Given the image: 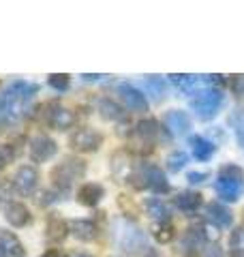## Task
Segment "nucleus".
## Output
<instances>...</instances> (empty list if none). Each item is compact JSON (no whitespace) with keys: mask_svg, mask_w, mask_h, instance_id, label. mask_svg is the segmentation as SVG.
<instances>
[{"mask_svg":"<svg viewBox=\"0 0 244 257\" xmlns=\"http://www.w3.org/2000/svg\"><path fill=\"white\" fill-rule=\"evenodd\" d=\"M39 86L28 84V82H13L0 96V122L5 120H13L22 114L24 105L28 103V99L37 94Z\"/></svg>","mask_w":244,"mask_h":257,"instance_id":"obj_1","label":"nucleus"},{"mask_svg":"<svg viewBox=\"0 0 244 257\" xmlns=\"http://www.w3.org/2000/svg\"><path fill=\"white\" fill-rule=\"evenodd\" d=\"M116 229H118L116 231V240H118V246L122 248V251L140 257L146 248H150L148 240H146V234L140 227H135V225L127 223V221H120L116 225Z\"/></svg>","mask_w":244,"mask_h":257,"instance_id":"obj_2","label":"nucleus"},{"mask_svg":"<svg viewBox=\"0 0 244 257\" xmlns=\"http://www.w3.org/2000/svg\"><path fill=\"white\" fill-rule=\"evenodd\" d=\"M86 174V163L77 157H64L58 165L52 170L50 178L54 180L56 187L60 189H69L73 182L79 180Z\"/></svg>","mask_w":244,"mask_h":257,"instance_id":"obj_3","label":"nucleus"},{"mask_svg":"<svg viewBox=\"0 0 244 257\" xmlns=\"http://www.w3.org/2000/svg\"><path fill=\"white\" fill-rule=\"evenodd\" d=\"M223 99L225 96L221 90H206V92H199L197 99L191 101V107L201 120H210L218 114V107L223 105Z\"/></svg>","mask_w":244,"mask_h":257,"instance_id":"obj_4","label":"nucleus"},{"mask_svg":"<svg viewBox=\"0 0 244 257\" xmlns=\"http://www.w3.org/2000/svg\"><path fill=\"white\" fill-rule=\"evenodd\" d=\"M71 148L77 152H96L103 146V135L92 131V128H79L71 135Z\"/></svg>","mask_w":244,"mask_h":257,"instance_id":"obj_5","label":"nucleus"},{"mask_svg":"<svg viewBox=\"0 0 244 257\" xmlns=\"http://www.w3.org/2000/svg\"><path fill=\"white\" fill-rule=\"evenodd\" d=\"M58 146H56V142L52 138H47V135H37V138L30 140V159L35 161V163H45V161H50Z\"/></svg>","mask_w":244,"mask_h":257,"instance_id":"obj_6","label":"nucleus"},{"mask_svg":"<svg viewBox=\"0 0 244 257\" xmlns=\"http://www.w3.org/2000/svg\"><path fill=\"white\" fill-rule=\"evenodd\" d=\"M39 184V172L32 165H22L13 176V187L20 195H30Z\"/></svg>","mask_w":244,"mask_h":257,"instance_id":"obj_7","label":"nucleus"},{"mask_svg":"<svg viewBox=\"0 0 244 257\" xmlns=\"http://www.w3.org/2000/svg\"><path fill=\"white\" fill-rule=\"evenodd\" d=\"M47 124H50L52 128H56V131H64V128L73 126V122H75V116H73V111L58 105V103H52L50 107H47Z\"/></svg>","mask_w":244,"mask_h":257,"instance_id":"obj_8","label":"nucleus"},{"mask_svg":"<svg viewBox=\"0 0 244 257\" xmlns=\"http://www.w3.org/2000/svg\"><path fill=\"white\" fill-rule=\"evenodd\" d=\"M135 180H144V187H148L154 193H167L169 191V184L165 180V174H163L159 167H154V165L144 167L142 174L137 176Z\"/></svg>","mask_w":244,"mask_h":257,"instance_id":"obj_9","label":"nucleus"},{"mask_svg":"<svg viewBox=\"0 0 244 257\" xmlns=\"http://www.w3.org/2000/svg\"><path fill=\"white\" fill-rule=\"evenodd\" d=\"M214 191L223 202H238L244 193V182L242 180H229V178H218L214 182Z\"/></svg>","mask_w":244,"mask_h":257,"instance_id":"obj_10","label":"nucleus"},{"mask_svg":"<svg viewBox=\"0 0 244 257\" xmlns=\"http://www.w3.org/2000/svg\"><path fill=\"white\" fill-rule=\"evenodd\" d=\"M118 94L122 96V101L127 103V107L131 111H146L148 109V99L137 90L131 84H120L118 86Z\"/></svg>","mask_w":244,"mask_h":257,"instance_id":"obj_11","label":"nucleus"},{"mask_svg":"<svg viewBox=\"0 0 244 257\" xmlns=\"http://www.w3.org/2000/svg\"><path fill=\"white\" fill-rule=\"evenodd\" d=\"M0 257H26V251L20 242V238L11 231L0 229Z\"/></svg>","mask_w":244,"mask_h":257,"instance_id":"obj_12","label":"nucleus"},{"mask_svg":"<svg viewBox=\"0 0 244 257\" xmlns=\"http://www.w3.org/2000/svg\"><path fill=\"white\" fill-rule=\"evenodd\" d=\"M103 187L101 184H96V182H86V184H81L79 191H77V202L81 206H88V208H92L96 206L103 199Z\"/></svg>","mask_w":244,"mask_h":257,"instance_id":"obj_13","label":"nucleus"},{"mask_svg":"<svg viewBox=\"0 0 244 257\" xmlns=\"http://www.w3.org/2000/svg\"><path fill=\"white\" fill-rule=\"evenodd\" d=\"M165 124L174 135H186L191 131V118L180 109H172L165 114Z\"/></svg>","mask_w":244,"mask_h":257,"instance_id":"obj_14","label":"nucleus"},{"mask_svg":"<svg viewBox=\"0 0 244 257\" xmlns=\"http://www.w3.org/2000/svg\"><path fill=\"white\" fill-rule=\"evenodd\" d=\"M5 216H7V221H9L13 227H26V225L30 223V219H32L28 208L24 204H20V202H9L7 204Z\"/></svg>","mask_w":244,"mask_h":257,"instance_id":"obj_15","label":"nucleus"},{"mask_svg":"<svg viewBox=\"0 0 244 257\" xmlns=\"http://www.w3.org/2000/svg\"><path fill=\"white\" fill-rule=\"evenodd\" d=\"M169 79H172V82L180 88V90H184V92H195L199 86L210 84L208 75L199 77V75H189V73H172V75H169Z\"/></svg>","mask_w":244,"mask_h":257,"instance_id":"obj_16","label":"nucleus"},{"mask_svg":"<svg viewBox=\"0 0 244 257\" xmlns=\"http://www.w3.org/2000/svg\"><path fill=\"white\" fill-rule=\"evenodd\" d=\"M69 227L73 231V236H75L77 240H81V242H90V240L96 238V225L92 221H88V219H75V221H71Z\"/></svg>","mask_w":244,"mask_h":257,"instance_id":"obj_17","label":"nucleus"},{"mask_svg":"<svg viewBox=\"0 0 244 257\" xmlns=\"http://www.w3.org/2000/svg\"><path fill=\"white\" fill-rule=\"evenodd\" d=\"M67 231H69V225L60 216H50L47 221V227H45V238L50 242H60V240L67 238Z\"/></svg>","mask_w":244,"mask_h":257,"instance_id":"obj_18","label":"nucleus"},{"mask_svg":"<svg viewBox=\"0 0 244 257\" xmlns=\"http://www.w3.org/2000/svg\"><path fill=\"white\" fill-rule=\"evenodd\" d=\"M206 214H208V219L216 225V227H229L231 225V212L227 210L225 206L216 204V202L206 206Z\"/></svg>","mask_w":244,"mask_h":257,"instance_id":"obj_19","label":"nucleus"},{"mask_svg":"<svg viewBox=\"0 0 244 257\" xmlns=\"http://www.w3.org/2000/svg\"><path fill=\"white\" fill-rule=\"evenodd\" d=\"M191 146H193V155L197 161H210L214 155V150H216V146L212 142H208L206 138H199V135L191 138Z\"/></svg>","mask_w":244,"mask_h":257,"instance_id":"obj_20","label":"nucleus"},{"mask_svg":"<svg viewBox=\"0 0 244 257\" xmlns=\"http://www.w3.org/2000/svg\"><path fill=\"white\" fill-rule=\"evenodd\" d=\"M137 138H142V142L146 144L148 148H152V144L157 142V135H159V124L154 120H142L137 124Z\"/></svg>","mask_w":244,"mask_h":257,"instance_id":"obj_21","label":"nucleus"},{"mask_svg":"<svg viewBox=\"0 0 244 257\" xmlns=\"http://www.w3.org/2000/svg\"><path fill=\"white\" fill-rule=\"evenodd\" d=\"M174 202H176V206L180 208V210L193 212V210H197V208L201 206V195L199 193H193V191H184L174 199Z\"/></svg>","mask_w":244,"mask_h":257,"instance_id":"obj_22","label":"nucleus"},{"mask_svg":"<svg viewBox=\"0 0 244 257\" xmlns=\"http://www.w3.org/2000/svg\"><path fill=\"white\" fill-rule=\"evenodd\" d=\"M152 236L154 240H157L159 244H167V242H172L174 236H176V229H174V225L165 221V223H154L152 225Z\"/></svg>","mask_w":244,"mask_h":257,"instance_id":"obj_23","label":"nucleus"},{"mask_svg":"<svg viewBox=\"0 0 244 257\" xmlns=\"http://www.w3.org/2000/svg\"><path fill=\"white\" fill-rule=\"evenodd\" d=\"M146 210L157 223L169 221V208L161 202V199H146Z\"/></svg>","mask_w":244,"mask_h":257,"instance_id":"obj_24","label":"nucleus"},{"mask_svg":"<svg viewBox=\"0 0 244 257\" xmlns=\"http://www.w3.org/2000/svg\"><path fill=\"white\" fill-rule=\"evenodd\" d=\"M99 111H101V116L105 120H122V118H125V111H122V107L118 105V103H113L111 99L99 101Z\"/></svg>","mask_w":244,"mask_h":257,"instance_id":"obj_25","label":"nucleus"},{"mask_svg":"<svg viewBox=\"0 0 244 257\" xmlns=\"http://www.w3.org/2000/svg\"><path fill=\"white\" fill-rule=\"evenodd\" d=\"M144 84H146L148 92L154 96V99H161V96L165 94V79L159 77V75H148Z\"/></svg>","mask_w":244,"mask_h":257,"instance_id":"obj_26","label":"nucleus"},{"mask_svg":"<svg viewBox=\"0 0 244 257\" xmlns=\"http://www.w3.org/2000/svg\"><path fill=\"white\" fill-rule=\"evenodd\" d=\"M229 122H231L233 128H235L238 142L244 146V105H240V107H235V109H233V114L229 116Z\"/></svg>","mask_w":244,"mask_h":257,"instance_id":"obj_27","label":"nucleus"},{"mask_svg":"<svg viewBox=\"0 0 244 257\" xmlns=\"http://www.w3.org/2000/svg\"><path fill=\"white\" fill-rule=\"evenodd\" d=\"M229 248L233 257H244V229H233L229 238Z\"/></svg>","mask_w":244,"mask_h":257,"instance_id":"obj_28","label":"nucleus"},{"mask_svg":"<svg viewBox=\"0 0 244 257\" xmlns=\"http://www.w3.org/2000/svg\"><path fill=\"white\" fill-rule=\"evenodd\" d=\"M186 163H189V155H186V152H182V150H176V152H172V155L167 157V167H169V172H180Z\"/></svg>","mask_w":244,"mask_h":257,"instance_id":"obj_29","label":"nucleus"},{"mask_svg":"<svg viewBox=\"0 0 244 257\" xmlns=\"http://www.w3.org/2000/svg\"><path fill=\"white\" fill-rule=\"evenodd\" d=\"M69 82H71V75H67V73H52L50 75V86L52 88H56V90H67L69 88Z\"/></svg>","mask_w":244,"mask_h":257,"instance_id":"obj_30","label":"nucleus"},{"mask_svg":"<svg viewBox=\"0 0 244 257\" xmlns=\"http://www.w3.org/2000/svg\"><path fill=\"white\" fill-rule=\"evenodd\" d=\"M218 178H229V180H244V172L240 170V167L235 165H225L221 174H218Z\"/></svg>","mask_w":244,"mask_h":257,"instance_id":"obj_31","label":"nucleus"},{"mask_svg":"<svg viewBox=\"0 0 244 257\" xmlns=\"http://www.w3.org/2000/svg\"><path fill=\"white\" fill-rule=\"evenodd\" d=\"M229 86H231V92H233L235 96H244V73L233 75L231 82H229Z\"/></svg>","mask_w":244,"mask_h":257,"instance_id":"obj_32","label":"nucleus"},{"mask_svg":"<svg viewBox=\"0 0 244 257\" xmlns=\"http://www.w3.org/2000/svg\"><path fill=\"white\" fill-rule=\"evenodd\" d=\"M13 159V148L11 146H0V170H5V165Z\"/></svg>","mask_w":244,"mask_h":257,"instance_id":"obj_33","label":"nucleus"},{"mask_svg":"<svg viewBox=\"0 0 244 257\" xmlns=\"http://www.w3.org/2000/svg\"><path fill=\"white\" fill-rule=\"evenodd\" d=\"M201 236H203V240H218V231H216V227H212V225H203Z\"/></svg>","mask_w":244,"mask_h":257,"instance_id":"obj_34","label":"nucleus"},{"mask_svg":"<svg viewBox=\"0 0 244 257\" xmlns=\"http://www.w3.org/2000/svg\"><path fill=\"white\" fill-rule=\"evenodd\" d=\"M206 178H208V172H189V174H186V180L193 182V184L203 182Z\"/></svg>","mask_w":244,"mask_h":257,"instance_id":"obj_35","label":"nucleus"},{"mask_svg":"<svg viewBox=\"0 0 244 257\" xmlns=\"http://www.w3.org/2000/svg\"><path fill=\"white\" fill-rule=\"evenodd\" d=\"M203 257H223V251L218 246H210V248H203Z\"/></svg>","mask_w":244,"mask_h":257,"instance_id":"obj_36","label":"nucleus"},{"mask_svg":"<svg viewBox=\"0 0 244 257\" xmlns=\"http://www.w3.org/2000/svg\"><path fill=\"white\" fill-rule=\"evenodd\" d=\"M41 257H62V255H60L58 251H56V248H50V251H45Z\"/></svg>","mask_w":244,"mask_h":257,"instance_id":"obj_37","label":"nucleus"},{"mask_svg":"<svg viewBox=\"0 0 244 257\" xmlns=\"http://www.w3.org/2000/svg\"><path fill=\"white\" fill-rule=\"evenodd\" d=\"M86 79V82H94V79H101V77H105V75H90V73H86V75H81Z\"/></svg>","mask_w":244,"mask_h":257,"instance_id":"obj_38","label":"nucleus"},{"mask_svg":"<svg viewBox=\"0 0 244 257\" xmlns=\"http://www.w3.org/2000/svg\"><path fill=\"white\" fill-rule=\"evenodd\" d=\"M140 257H159V255H157V253H154V251H152V248H146V251H144V253H142Z\"/></svg>","mask_w":244,"mask_h":257,"instance_id":"obj_39","label":"nucleus"},{"mask_svg":"<svg viewBox=\"0 0 244 257\" xmlns=\"http://www.w3.org/2000/svg\"><path fill=\"white\" fill-rule=\"evenodd\" d=\"M67 257H92V255H88V253H71Z\"/></svg>","mask_w":244,"mask_h":257,"instance_id":"obj_40","label":"nucleus"}]
</instances>
